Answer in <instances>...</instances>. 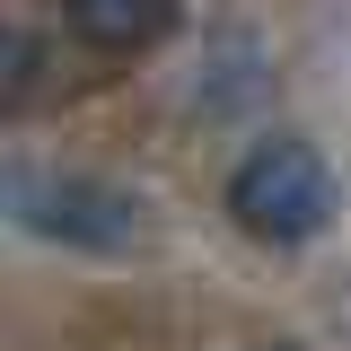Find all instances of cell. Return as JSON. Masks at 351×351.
<instances>
[{
	"label": "cell",
	"mask_w": 351,
	"mask_h": 351,
	"mask_svg": "<svg viewBox=\"0 0 351 351\" xmlns=\"http://www.w3.org/2000/svg\"><path fill=\"white\" fill-rule=\"evenodd\" d=\"M263 351H299V343H263Z\"/></svg>",
	"instance_id": "8992f818"
},
{
	"label": "cell",
	"mask_w": 351,
	"mask_h": 351,
	"mask_svg": "<svg viewBox=\"0 0 351 351\" xmlns=\"http://www.w3.org/2000/svg\"><path fill=\"white\" fill-rule=\"evenodd\" d=\"M263 88H272V71H263V36H255V27H228V36L211 44V88H202V106L246 114V106H263Z\"/></svg>",
	"instance_id": "277c9868"
},
{
	"label": "cell",
	"mask_w": 351,
	"mask_h": 351,
	"mask_svg": "<svg viewBox=\"0 0 351 351\" xmlns=\"http://www.w3.org/2000/svg\"><path fill=\"white\" fill-rule=\"evenodd\" d=\"M44 88H53V53H44L36 27L0 18V114H27Z\"/></svg>",
	"instance_id": "5b68a950"
},
{
	"label": "cell",
	"mask_w": 351,
	"mask_h": 351,
	"mask_svg": "<svg viewBox=\"0 0 351 351\" xmlns=\"http://www.w3.org/2000/svg\"><path fill=\"white\" fill-rule=\"evenodd\" d=\"M0 219L62 255H132L149 228L132 184L97 167H53V158H0Z\"/></svg>",
	"instance_id": "6da1fadb"
},
{
	"label": "cell",
	"mask_w": 351,
	"mask_h": 351,
	"mask_svg": "<svg viewBox=\"0 0 351 351\" xmlns=\"http://www.w3.org/2000/svg\"><path fill=\"white\" fill-rule=\"evenodd\" d=\"M176 0H62V27L88 44V53H106V62H132V53H158L176 36Z\"/></svg>",
	"instance_id": "3957f363"
},
{
	"label": "cell",
	"mask_w": 351,
	"mask_h": 351,
	"mask_svg": "<svg viewBox=\"0 0 351 351\" xmlns=\"http://www.w3.org/2000/svg\"><path fill=\"white\" fill-rule=\"evenodd\" d=\"M228 219L255 237V246H272V255H299V246H316L334 219H343V176H334V158L316 149V141H299V132H272V141H255L237 167H228Z\"/></svg>",
	"instance_id": "7a4b0ae2"
}]
</instances>
